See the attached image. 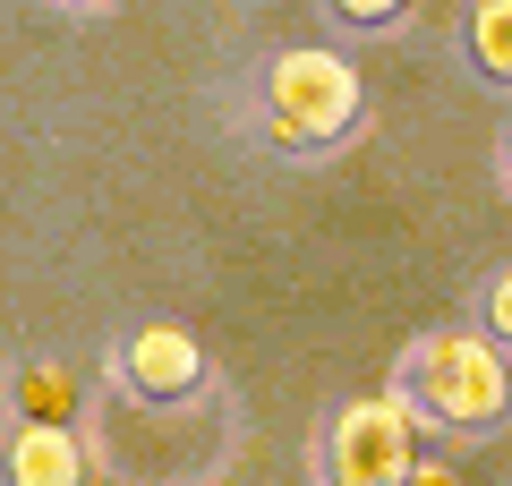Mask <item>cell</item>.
Returning a JSON list of instances; mask_svg holds the SVG:
<instances>
[{"mask_svg": "<svg viewBox=\"0 0 512 486\" xmlns=\"http://www.w3.org/2000/svg\"><path fill=\"white\" fill-rule=\"evenodd\" d=\"M256 128L299 162L342 154L350 137L367 128V86L333 43H282L256 77Z\"/></svg>", "mask_w": 512, "mask_h": 486, "instance_id": "cell-2", "label": "cell"}, {"mask_svg": "<svg viewBox=\"0 0 512 486\" xmlns=\"http://www.w3.org/2000/svg\"><path fill=\"white\" fill-rule=\"evenodd\" d=\"M9 486H94V452L77 427H9Z\"/></svg>", "mask_w": 512, "mask_h": 486, "instance_id": "cell-5", "label": "cell"}, {"mask_svg": "<svg viewBox=\"0 0 512 486\" xmlns=\"http://www.w3.org/2000/svg\"><path fill=\"white\" fill-rule=\"evenodd\" d=\"M111 376H120V393L146 401V410H180V401H197L214 384V367H205V342L188 324H137L111 350Z\"/></svg>", "mask_w": 512, "mask_h": 486, "instance_id": "cell-4", "label": "cell"}, {"mask_svg": "<svg viewBox=\"0 0 512 486\" xmlns=\"http://www.w3.org/2000/svg\"><path fill=\"white\" fill-rule=\"evenodd\" d=\"M461 60H470V77H487L495 94H512V0H470L453 26Z\"/></svg>", "mask_w": 512, "mask_h": 486, "instance_id": "cell-7", "label": "cell"}, {"mask_svg": "<svg viewBox=\"0 0 512 486\" xmlns=\"http://www.w3.org/2000/svg\"><path fill=\"white\" fill-rule=\"evenodd\" d=\"M333 26H350V35H393V26L410 18V0H316Z\"/></svg>", "mask_w": 512, "mask_h": 486, "instance_id": "cell-9", "label": "cell"}, {"mask_svg": "<svg viewBox=\"0 0 512 486\" xmlns=\"http://www.w3.org/2000/svg\"><path fill=\"white\" fill-rule=\"evenodd\" d=\"M410 486H461V469L453 461H419V478H410Z\"/></svg>", "mask_w": 512, "mask_h": 486, "instance_id": "cell-10", "label": "cell"}, {"mask_svg": "<svg viewBox=\"0 0 512 486\" xmlns=\"http://www.w3.org/2000/svg\"><path fill=\"white\" fill-rule=\"evenodd\" d=\"M86 410V384L69 359H18L9 376V427H77Z\"/></svg>", "mask_w": 512, "mask_h": 486, "instance_id": "cell-6", "label": "cell"}, {"mask_svg": "<svg viewBox=\"0 0 512 486\" xmlns=\"http://www.w3.org/2000/svg\"><path fill=\"white\" fill-rule=\"evenodd\" d=\"M495 162H504V188H512V128H504V154H495Z\"/></svg>", "mask_w": 512, "mask_h": 486, "instance_id": "cell-11", "label": "cell"}, {"mask_svg": "<svg viewBox=\"0 0 512 486\" xmlns=\"http://www.w3.org/2000/svg\"><path fill=\"white\" fill-rule=\"evenodd\" d=\"M419 435H427L419 410H410L393 384H384V393H350V401L325 410L308 469H316V486H410L419 461H427Z\"/></svg>", "mask_w": 512, "mask_h": 486, "instance_id": "cell-3", "label": "cell"}, {"mask_svg": "<svg viewBox=\"0 0 512 486\" xmlns=\"http://www.w3.org/2000/svg\"><path fill=\"white\" fill-rule=\"evenodd\" d=\"M470 307H478L470 324H478V333H487V342H495V350H504V359H512V265H495L487 282L470 290Z\"/></svg>", "mask_w": 512, "mask_h": 486, "instance_id": "cell-8", "label": "cell"}, {"mask_svg": "<svg viewBox=\"0 0 512 486\" xmlns=\"http://www.w3.org/2000/svg\"><path fill=\"white\" fill-rule=\"evenodd\" d=\"M393 393L419 410L427 435H495L512 410V359L478 333V324H436L393 359Z\"/></svg>", "mask_w": 512, "mask_h": 486, "instance_id": "cell-1", "label": "cell"}, {"mask_svg": "<svg viewBox=\"0 0 512 486\" xmlns=\"http://www.w3.org/2000/svg\"><path fill=\"white\" fill-rule=\"evenodd\" d=\"M60 9H94V0H60Z\"/></svg>", "mask_w": 512, "mask_h": 486, "instance_id": "cell-12", "label": "cell"}]
</instances>
